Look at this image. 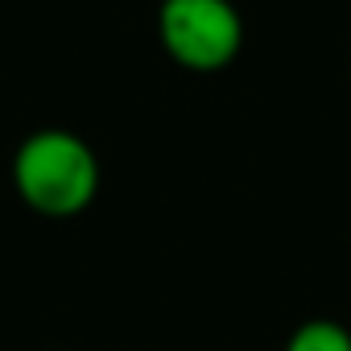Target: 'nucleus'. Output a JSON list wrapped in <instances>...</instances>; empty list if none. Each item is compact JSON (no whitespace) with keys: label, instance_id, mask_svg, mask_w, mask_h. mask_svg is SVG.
<instances>
[{"label":"nucleus","instance_id":"nucleus-2","mask_svg":"<svg viewBox=\"0 0 351 351\" xmlns=\"http://www.w3.org/2000/svg\"><path fill=\"white\" fill-rule=\"evenodd\" d=\"M157 42L182 71L215 75L240 58L244 17L232 0H161Z\"/></svg>","mask_w":351,"mask_h":351},{"label":"nucleus","instance_id":"nucleus-1","mask_svg":"<svg viewBox=\"0 0 351 351\" xmlns=\"http://www.w3.org/2000/svg\"><path fill=\"white\" fill-rule=\"evenodd\" d=\"M99 157L66 128H38L13 153V186L34 215L75 219L99 195Z\"/></svg>","mask_w":351,"mask_h":351},{"label":"nucleus","instance_id":"nucleus-3","mask_svg":"<svg viewBox=\"0 0 351 351\" xmlns=\"http://www.w3.org/2000/svg\"><path fill=\"white\" fill-rule=\"evenodd\" d=\"M285 351H351V330L335 318H310L285 339Z\"/></svg>","mask_w":351,"mask_h":351}]
</instances>
